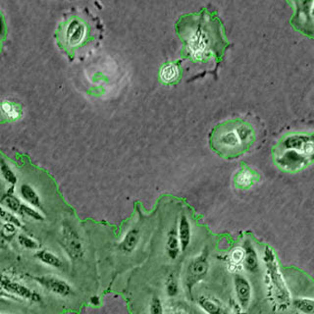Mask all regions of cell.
Masks as SVG:
<instances>
[{
    "label": "cell",
    "mask_w": 314,
    "mask_h": 314,
    "mask_svg": "<svg viewBox=\"0 0 314 314\" xmlns=\"http://www.w3.org/2000/svg\"><path fill=\"white\" fill-rule=\"evenodd\" d=\"M252 130L248 125L237 123L221 126L214 134V147L230 156H235L248 148L252 140Z\"/></svg>",
    "instance_id": "1"
},
{
    "label": "cell",
    "mask_w": 314,
    "mask_h": 314,
    "mask_svg": "<svg viewBox=\"0 0 314 314\" xmlns=\"http://www.w3.org/2000/svg\"><path fill=\"white\" fill-rule=\"evenodd\" d=\"M0 288L5 293H7L14 300H23V301H32V302H40L41 297L39 293L33 289L27 287L12 279L11 277L5 274H0Z\"/></svg>",
    "instance_id": "2"
},
{
    "label": "cell",
    "mask_w": 314,
    "mask_h": 314,
    "mask_svg": "<svg viewBox=\"0 0 314 314\" xmlns=\"http://www.w3.org/2000/svg\"><path fill=\"white\" fill-rule=\"evenodd\" d=\"M264 261L266 264L267 269L269 270V274L271 276V281L273 283L276 290L278 292V297H280L281 299H283L284 302H288L289 301V292L288 289L286 287L283 277L279 271V267L277 265L276 258H275L274 253L272 251V249L270 248L265 249L264 251Z\"/></svg>",
    "instance_id": "3"
},
{
    "label": "cell",
    "mask_w": 314,
    "mask_h": 314,
    "mask_svg": "<svg viewBox=\"0 0 314 314\" xmlns=\"http://www.w3.org/2000/svg\"><path fill=\"white\" fill-rule=\"evenodd\" d=\"M62 247L72 260H77L84 255V246L80 237L68 225L62 229Z\"/></svg>",
    "instance_id": "4"
},
{
    "label": "cell",
    "mask_w": 314,
    "mask_h": 314,
    "mask_svg": "<svg viewBox=\"0 0 314 314\" xmlns=\"http://www.w3.org/2000/svg\"><path fill=\"white\" fill-rule=\"evenodd\" d=\"M34 280L40 287L45 289L49 293L58 297L67 298L72 294L71 285L61 278L47 275V276H37L34 278Z\"/></svg>",
    "instance_id": "5"
},
{
    "label": "cell",
    "mask_w": 314,
    "mask_h": 314,
    "mask_svg": "<svg viewBox=\"0 0 314 314\" xmlns=\"http://www.w3.org/2000/svg\"><path fill=\"white\" fill-rule=\"evenodd\" d=\"M210 264L205 254H201L190 263L186 278V287L191 293L193 287L208 273Z\"/></svg>",
    "instance_id": "6"
},
{
    "label": "cell",
    "mask_w": 314,
    "mask_h": 314,
    "mask_svg": "<svg viewBox=\"0 0 314 314\" xmlns=\"http://www.w3.org/2000/svg\"><path fill=\"white\" fill-rule=\"evenodd\" d=\"M234 287L240 305L244 309L248 308L251 299V287L249 281L244 276L237 274L234 277Z\"/></svg>",
    "instance_id": "7"
},
{
    "label": "cell",
    "mask_w": 314,
    "mask_h": 314,
    "mask_svg": "<svg viewBox=\"0 0 314 314\" xmlns=\"http://www.w3.org/2000/svg\"><path fill=\"white\" fill-rule=\"evenodd\" d=\"M189 45L193 55L197 59H201L206 54L208 48V39L201 31H197L189 39Z\"/></svg>",
    "instance_id": "8"
},
{
    "label": "cell",
    "mask_w": 314,
    "mask_h": 314,
    "mask_svg": "<svg viewBox=\"0 0 314 314\" xmlns=\"http://www.w3.org/2000/svg\"><path fill=\"white\" fill-rule=\"evenodd\" d=\"M85 34H86V28L84 26V24H82L78 20H73L68 25L66 38L72 46H75L81 43V41L85 37Z\"/></svg>",
    "instance_id": "9"
},
{
    "label": "cell",
    "mask_w": 314,
    "mask_h": 314,
    "mask_svg": "<svg viewBox=\"0 0 314 314\" xmlns=\"http://www.w3.org/2000/svg\"><path fill=\"white\" fill-rule=\"evenodd\" d=\"M244 254L245 256H244L243 261H244L245 268L249 272L255 273L259 267L258 257H257V253L253 248V246L249 243V241H247L244 245Z\"/></svg>",
    "instance_id": "10"
},
{
    "label": "cell",
    "mask_w": 314,
    "mask_h": 314,
    "mask_svg": "<svg viewBox=\"0 0 314 314\" xmlns=\"http://www.w3.org/2000/svg\"><path fill=\"white\" fill-rule=\"evenodd\" d=\"M35 257L41 263H43L44 265L53 267V268H56V269H60L64 265V263L61 260V258H59L55 253H53L47 249L37 250V252L35 253Z\"/></svg>",
    "instance_id": "11"
},
{
    "label": "cell",
    "mask_w": 314,
    "mask_h": 314,
    "mask_svg": "<svg viewBox=\"0 0 314 314\" xmlns=\"http://www.w3.org/2000/svg\"><path fill=\"white\" fill-rule=\"evenodd\" d=\"M20 195L28 203V205L34 208H41L40 197L32 186L28 184H23L20 188Z\"/></svg>",
    "instance_id": "12"
},
{
    "label": "cell",
    "mask_w": 314,
    "mask_h": 314,
    "mask_svg": "<svg viewBox=\"0 0 314 314\" xmlns=\"http://www.w3.org/2000/svg\"><path fill=\"white\" fill-rule=\"evenodd\" d=\"M178 239L180 242V248L182 251H185L188 249V247L191 244V237H192V232H191V225L189 220L187 219L186 216H182L180 224H179V230H178Z\"/></svg>",
    "instance_id": "13"
},
{
    "label": "cell",
    "mask_w": 314,
    "mask_h": 314,
    "mask_svg": "<svg viewBox=\"0 0 314 314\" xmlns=\"http://www.w3.org/2000/svg\"><path fill=\"white\" fill-rule=\"evenodd\" d=\"M140 241V232L138 229H132L130 230L122 242L119 245V249H121L125 253H131L134 251Z\"/></svg>",
    "instance_id": "14"
},
{
    "label": "cell",
    "mask_w": 314,
    "mask_h": 314,
    "mask_svg": "<svg viewBox=\"0 0 314 314\" xmlns=\"http://www.w3.org/2000/svg\"><path fill=\"white\" fill-rule=\"evenodd\" d=\"M14 187H11V189L6 193L4 194L1 199H0V203L5 207L7 208V210L11 211L12 213H16V214H19V211L21 208V205H22V201L20 200V198H18L17 196L14 195Z\"/></svg>",
    "instance_id": "15"
},
{
    "label": "cell",
    "mask_w": 314,
    "mask_h": 314,
    "mask_svg": "<svg viewBox=\"0 0 314 314\" xmlns=\"http://www.w3.org/2000/svg\"><path fill=\"white\" fill-rule=\"evenodd\" d=\"M180 242L178 239V235L175 229L171 230L167 237V243H166V251L168 256L171 259H176L180 253Z\"/></svg>",
    "instance_id": "16"
},
{
    "label": "cell",
    "mask_w": 314,
    "mask_h": 314,
    "mask_svg": "<svg viewBox=\"0 0 314 314\" xmlns=\"http://www.w3.org/2000/svg\"><path fill=\"white\" fill-rule=\"evenodd\" d=\"M198 305L207 314H223L221 306L207 297H200L197 301Z\"/></svg>",
    "instance_id": "17"
},
{
    "label": "cell",
    "mask_w": 314,
    "mask_h": 314,
    "mask_svg": "<svg viewBox=\"0 0 314 314\" xmlns=\"http://www.w3.org/2000/svg\"><path fill=\"white\" fill-rule=\"evenodd\" d=\"M293 304L299 311H301V313H314V301L312 299H307V298L296 299L293 301Z\"/></svg>",
    "instance_id": "18"
},
{
    "label": "cell",
    "mask_w": 314,
    "mask_h": 314,
    "mask_svg": "<svg viewBox=\"0 0 314 314\" xmlns=\"http://www.w3.org/2000/svg\"><path fill=\"white\" fill-rule=\"evenodd\" d=\"M18 215L31 218V219L36 220V221H43L44 220L43 215L39 211H38L36 208H34V207H32V206H30V205H28V204H25V203H22Z\"/></svg>",
    "instance_id": "19"
},
{
    "label": "cell",
    "mask_w": 314,
    "mask_h": 314,
    "mask_svg": "<svg viewBox=\"0 0 314 314\" xmlns=\"http://www.w3.org/2000/svg\"><path fill=\"white\" fill-rule=\"evenodd\" d=\"M18 228L10 223H4L0 230V239L2 242H11L17 235Z\"/></svg>",
    "instance_id": "20"
},
{
    "label": "cell",
    "mask_w": 314,
    "mask_h": 314,
    "mask_svg": "<svg viewBox=\"0 0 314 314\" xmlns=\"http://www.w3.org/2000/svg\"><path fill=\"white\" fill-rule=\"evenodd\" d=\"M0 173H1L2 178L11 187H14L17 184V181H18L17 176L15 175L13 170L10 168V166L4 161H1L0 163Z\"/></svg>",
    "instance_id": "21"
},
{
    "label": "cell",
    "mask_w": 314,
    "mask_h": 314,
    "mask_svg": "<svg viewBox=\"0 0 314 314\" xmlns=\"http://www.w3.org/2000/svg\"><path fill=\"white\" fill-rule=\"evenodd\" d=\"M0 219L4 223L13 224L18 229L23 228V223L21 222L20 218L17 217L11 211L5 210L2 206H0Z\"/></svg>",
    "instance_id": "22"
},
{
    "label": "cell",
    "mask_w": 314,
    "mask_h": 314,
    "mask_svg": "<svg viewBox=\"0 0 314 314\" xmlns=\"http://www.w3.org/2000/svg\"><path fill=\"white\" fill-rule=\"evenodd\" d=\"M18 242L20 246L24 249H29V250H39V244L38 241L26 234H20L18 236Z\"/></svg>",
    "instance_id": "23"
},
{
    "label": "cell",
    "mask_w": 314,
    "mask_h": 314,
    "mask_svg": "<svg viewBox=\"0 0 314 314\" xmlns=\"http://www.w3.org/2000/svg\"><path fill=\"white\" fill-rule=\"evenodd\" d=\"M160 76L164 82L171 83V82H173L178 78V70H177L175 65L167 64V65L164 66V68L162 69Z\"/></svg>",
    "instance_id": "24"
},
{
    "label": "cell",
    "mask_w": 314,
    "mask_h": 314,
    "mask_svg": "<svg viewBox=\"0 0 314 314\" xmlns=\"http://www.w3.org/2000/svg\"><path fill=\"white\" fill-rule=\"evenodd\" d=\"M178 292H179V286L177 279L174 275L171 274L166 282V293L169 297L174 298L178 295Z\"/></svg>",
    "instance_id": "25"
},
{
    "label": "cell",
    "mask_w": 314,
    "mask_h": 314,
    "mask_svg": "<svg viewBox=\"0 0 314 314\" xmlns=\"http://www.w3.org/2000/svg\"><path fill=\"white\" fill-rule=\"evenodd\" d=\"M149 313L150 314H163V307L162 303L159 298L154 297L151 302H150V307H149Z\"/></svg>",
    "instance_id": "26"
},
{
    "label": "cell",
    "mask_w": 314,
    "mask_h": 314,
    "mask_svg": "<svg viewBox=\"0 0 314 314\" xmlns=\"http://www.w3.org/2000/svg\"><path fill=\"white\" fill-rule=\"evenodd\" d=\"M250 179H252V175H250V172H242L238 176V182L241 185L249 184Z\"/></svg>",
    "instance_id": "27"
},
{
    "label": "cell",
    "mask_w": 314,
    "mask_h": 314,
    "mask_svg": "<svg viewBox=\"0 0 314 314\" xmlns=\"http://www.w3.org/2000/svg\"><path fill=\"white\" fill-rule=\"evenodd\" d=\"M90 302L92 303V305H98L99 302H100V300H99V298L97 296H93V297L91 298Z\"/></svg>",
    "instance_id": "28"
},
{
    "label": "cell",
    "mask_w": 314,
    "mask_h": 314,
    "mask_svg": "<svg viewBox=\"0 0 314 314\" xmlns=\"http://www.w3.org/2000/svg\"><path fill=\"white\" fill-rule=\"evenodd\" d=\"M0 298H2V299H12V300H14L12 297H10L7 293H5L1 288H0Z\"/></svg>",
    "instance_id": "29"
}]
</instances>
